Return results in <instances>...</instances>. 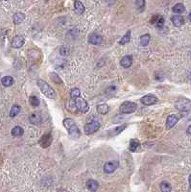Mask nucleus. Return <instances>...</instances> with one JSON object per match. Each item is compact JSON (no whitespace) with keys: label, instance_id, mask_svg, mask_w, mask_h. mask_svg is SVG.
Wrapping results in <instances>:
<instances>
[{"label":"nucleus","instance_id":"21","mask_svg":"<svg viewBox=\"0 0 191 192\" xmlns=\"http://www.w3.org/2000/svg\"><path fill=\"white\" fill-rule=\"evenodd\" d=\"M87 187L90 191H96L98 188V183L94 180H88L87 181Z\"/></svg>","mask_w":191,"mask_h":192},{"label":"nucleus","instance_id":"9","mask_svg":"<svg viewBox=\"0 0 191 192\" xmlns=\"http://www.w3.org/2000/svg\"><path fill=\"white\" fill-rule=\"evenodd\" d=\"M52 143V135L51 133H47L43 135L40 139V145L42 148H48Z\"/></svg>","mask_w":191,"mask_h":192},{"label":"nucleus","instance_id":"10","mask_svg":"<svg viewBox=\"0 0 191 192\" xmlns=\"http://www.w3.org/2000/svg\"><path fill=\"white\" fill-rule=\"evenodd\" d=\"M88 43L93 45H99L103 43V36L99 35L97 33H92L88 37Z\"/></svg>","mask_w":191,"mask_h":192},{"label":"nucleus","instance_id":"1","mask_svg":"<svg viewBox=\"0 0 191 192\" xmlns=\"http://www.w3.org/2000/svg\"><path fill=\"white\" fill-rule=\"evenodd\" d=\"M64 128L67 130L68 135L71 138L76 139L81 136L80 129L78 128V126L75 124V122L71 118H65L64 120Z\"/></svg>","mask_w":191,"mask_h":192},{"label":"nucleus","instance_id":"5","mask_svg":"<svg viewBox=\"0 0 191 192\" xmlns=\"http://www.w3.org/2000/svg\"><path fill=\"white\" fill-rule=\"evenodd\" d=\"M99 129H100V123L97 122V121H91V122L86 124L84 131H85V133L87 135H91V134L97 132Z\"/></svg>","mask_w":191,"mask_h":192},{"label":"nucleus","instance_id":"16","mask_svg":"<svg viewBox=\"0 0 191 192\" xmlns=\"http://www.w3.org/2000/svg\"><path fill=\"white\" fill-rule=\"evenodd\" d=\"M29 121H30L31 124L38 125V124H40V123L41 122V117H40V115L34 112V114H32L29 116Z\"/></svg>","mask_w":191,"mask_h":192},{"label":"nucleus","instance_id":"4","mask_svg":"<svg viewBox=\"0 0 191 192\" xmlns=\"http://www.w3.org/2000/svg\"><path fill=\"white\" fill-rule=\"evenodd\" d=\"M176 108L180 112H189L191 110V101L185 97H180L177 100Z\"/></svg>","mask_w":191,"mask_h":192},{"label":"nucleus","instance_id":"28","mask_svg":"<svg viewBox=\"0 0 191 192\" xmlns=\"http://www.w3.org/2000/svg\"><path fill=\"white\" fill-rule=\"evenodd\" d=\"M29 102H30V104L32 105L33 107H38V106H40V98H38V96H36V95H32V96H30V98H29Z\"/></svg>","mask_w":191,"mask_h":192},{"label":"nucleus","instance_id":"34","mask_svg":"<svg viewBox=\"0 0 191 192\" xmlns=\"http://www.w3.org/2000/svg\"><path fill=\"white\" fill-rule=\"evenodd\" d=\"M155 24L157 25V27L162 28V27H163V24H164V18L162 17H159V18L157 20V22L155 23Z\"/></svg>","mask_w":191,"mask_h":192},{"label":"nucleus","instance_id":"18","mask_svg":"<svg viewBox=\"0 0 191 192\" xmlns=\"http://www.w3.org/2000/svg\"><path fill=\"white\" fill-rule=\"evenodd\" d=\"M24 19H25V15L22 14V13H17V14H15L14 17H13V20H14L15 24H20Z\"/></svg>","mask_w":191,"mask_h":192},{"label":"nucleus","instance_id":"15","mask_svg":"<svg viewBox=\"0 0 191 192\" xmlns=\"http://www.w3.org/2000/svg\"><path fill=\"white\" fill-rule=\"evenodd\" d=\"M74 9L75 12L77 13L78 15H82L85 12V6L82 2H80L79 0H75L74 1Z\"/></svg>","mask_w":191,"mask_h":192},{"label":"nucleus","instance_id":"8","mask_svg":"<svg viewBox=\"0 0 191 192\" xmlns=\"http://www.w3.org/2000/svg\"><path fill=\"white\" fill-rule=\"evenodd\" d=\"M140 101H141V103L143 105H145V106H151V105L156 104L157 102L159 101V99L157 98L154 94H147V95L143 96Z\"/></svg>","mask_w":191,"mask_h":192},{"label":"nucleus","instance_id":"30","mask_svg":"<svg viewBox=\"0 0 191 192\" xmlns=\"http://www.w3.org/2000/svg\"><path fill=\"white\" fill-rule=\"evenodd\" d=\"M160 189L162 192H170L171 191V185L167 181H162L160 183Z\"/></svg>","mask_w":191,"mask_h":192},{"label":"nucleus","instance_id":"14","mask_svg":"<svg viewBox=\"0 0 191 192\" xmlns=\"http://www.w3.org/2000/svg\"><path fill=\"white\" fill-rule=\"evenodd\" d=\"M171 20H172V22H173V24L175 26H177V27H180V26L184 24V17L180 15H174V17H172Z\"/></svg>","mask_w":191,"mask_h":192},{"label":"nucleus","instance_id":"32","mask_svg":"<svg viewBox=\"0 0 191 192\" xmlns=\"http://www.w3.org/2000/svg\"><path fill=\"white\" fill-rule=\"evenodd\" d=\"M135 5L137 8L140 12H142L145 8V0H135Z\"/></svg>","mask_w":191,"mask_h":192},{"label":"nucleus","instance_id":"11","mask_svg":"<svg viewBox=\"0 0 191 192\" xmlns=\"http://www.w3.org/2000/svg\"><path fill=\"white\" fill-rule=\"evenodd\" d=\"M179 119H180V117H179V115H177V114L169 115L166 119V128L171 129L172 127H174V126L178 123Z\"/></svg>","mask_w":191,"mask_h":192},{"label":"nucleus","instance_id":"7","mask_svg":"<svg viewBox=\"0 0 191 192\" xmlns=\"http://www.w3.org/2000/svg\"><path fill=\"white\" fill-rule=\"evenodd\" d=\"M119 166V162L117 160H111V161H108L107 163H105L103 169L106 173L108 174H111V173L114 172Z\"/></svg>","mask_w":191,"mask_h":192},{"label":"nucleus","instance_id":"19","mask_svg":"<svg viewBox=\"0 0 191 192\" xmlns=\"http://www.w3.org/2000/svg\"><path fill=\"white\" fill-rule=\"evenodd\" d=\"M23 134H24V130H23V128L20 127V126H15V128L12 129V136H13L17 138V136H21Z\"/></svg>","mask_w":191,"mask_h":192},{"label":"nucleus","instance_id":"24","mask_svg":"<svg viewBox=\"0 0 191 192\" xmlns=\"http://www.w3.org/2000/svg\"><path fill=\"white\" fill-rule=\"evenodd\" d=\"M151 37L149 34H145V35L140 37V45L141 46H147L149 43H150Z\"/></svg>","mask_w":191,"mask_h":192},{"label":"nucleus","instance_id":"29","mask_svg":"<svg viewBox=\"0 0 191 192\" xmlns=\"http://www.w3.org/2000/svg\"><path fill=\"white\" fill-rule=\"evenodd\" d=\"M80 95H81V90L77 88H72L71 91H70V98L72 100L76 99L77 97H80Z\"/></svg>","mask_w":191,"mask_h":192},{"label":"nucleus","instance_id":"26","mask_svg":"<svg viewBox=\"0 0 191 192\" xmlns=\"http://www.w3.org/2000/svg\"><path fill=\"white\" fill-rule=\"evenodd\" d=\"M20 110H21L20 106H17V105H15V106H13L11 110H10V116H11V117L17 116V115L20 112Z\"/></svg>","mask_w":191,"mask_h":192},{"label":"nucleus","instance_id":"27","mask_svg":"<svg viewBox=\"0 0 191 192\" xmlns=\"http://www.w3.org/2000/svg\"><path fill=\"white\" fill-rule=\"evenodd\" d=\"M131 36H132V32H131V31H128V32L125 34V36L123 37L121 39H120L119 43L121 44V45H124V44L128 43L130 41V39H131Z\"/></svg>","mask_w":191,"mask_h":192},{"label":"nucleus","instance_id":"25","mask_svg":"<svg viewBox=\"0 0 191 192\" xmlns=\"http://www.w3.org/2000/svg\"><path fill=\"white\" fill-rule=\"evenodd\" d=\"M185 11V7L184 6V4L182 3H178L173 7V12L175 14H182Z\"/></svg>","mask_w":191,"mask_h":192},{"label":"nucleus","instance_id":"2","mask_svg":"<svg viewBox=\"0 0 191 192\" xmlns=\"http://www.w3.org/2000/svg\"><path fill=\"white\" fill-rule=\"evenodd\" d=\"M38 86L40 89L41 90V92H42L44 95H45L47 98L49 99H55L57 97V93L56 91L54 90L53 88H51V86H49L48 84H47L45 81L43 80H38Z\"/></svg>","mask_w":191,"mask_h":192},{"label":"nucleus","instance_id":"36","mask_svg":"<svg viewBox=\"0 0 191 192\" xmlns=\"http://www.w3.org/2000/svg\"><path fill=\"white\" fill-rule=\"evenodd\" d=\"M186 132H187V134H188V135H190V136H191V125H189V126H188V128H187Z\"/></svg>","mask_w":191,"mask_h":192},{"label":"nucleus","instance_id":"23","mask_svg":"<svg viewBox=\"0 0 191 192\" xmlns=\"http://www.w3.org/2000/svg\"><path fill=\"white\" fill-rule=\"evenodd\" d=\"M109 106L107 104H100L97 106V112L100 114H107L109 112Z\"/></svg>","mask_w":191,"mask_h":192},{"label":"nucleus","instance_id":"3","mask_svg":"<svg viewBox=\"0 0 191 192\" xmlns=\"http://www.w3.org/2000/svg\"><path fill=\"white\" fill-rule=\"evenodd\" d=\"M137 109V105L135 103V102H131V101H126L124 102L119 108V110L121 114H129L135 112Z\"/></svg>","mask_w":191,"mask_h":192},{"label":"nucleus","instance_id":"31","mask_svg":"<svg viewBox=\"0 0 191 192\" xmlns=\"http://www.w3.org/2000/svg\"><path fill=\"white\" fill-rule=\"evenodd\" d=\"M50 77H51L52 81H53L54 83H56V84H62V79L60 78V76H59L58 74H57V73L52 72L51 74H50Z\"/></svg>","mask_w":191,"mask_h":192},{"label":"nucleus","instance_id":"35","mask_svg":"<svg viewBox=\"0 0 191 192\" xmlns=\"http://www.w3.org/2000/svg\"><path fill=\"white\" fill-rule=\"evenodd\" d=\"M159 17H160V15H153V18H152V19L150 20V23H151V24H154V23H156V22H157V20H158L159 18Z\"/></svg>","mask_w":191,"mask_h":192},{"label":"nucleus","instance_id":"38","mask_svg":"<svg viewBox=\"0 0 191 192\" xmlns=\"http://www.w3.org/2000/svg\"><path fill=\"white\" fill-rule=\"evenodd\" d=\"M189 185H190V187H191V174L189 176Z\"/></svg>","mask_w":191,"mask_h":192},{"label":"nucleus","instance_id":"20","mask_svg":"<svg viewBox=\"0 0 191 192\" xmlns=\"http://www.w3.org/2000/svg\"><path fill=\"white\" fill-rule=\"evenodd\" d=\"M1 83L4 86H11L13 84H14V78L11 77V76H4L3 78L1 79Z\"/></svg>","mask_w":191,"mask_h":192},{"label":"nucleus","instance_id":"37","mask_svg":"<svg viewBox=\"0 0 191 192\" xmlns=\"http://www.w3.org/2000/svg\"><path fill=\"white\" fill-rule=\"evenodd\" d=\"M188 19H189L190 21H191V12L189 13V15H188Z\"/></svg>","mask_w":191,"mask_h":192},{"label":"nucleus","instance_id":"6","mask_svg":"<svg viewBox=\"0 0 191 192\" xmlns=\"http://www.w3.org/2000/svg\"><path fill=\"white\" fill-rule=\"evenodd\" d=\"M74 103H75V106H76V109H78L80 110V112H87L88 109H90V107H88V104L87 103V101H86L85 99L83 98H80V97H77L76 99H74Z\"/></svg>","mask_w":191,"mask_h":192},{"label":"nucleus","instance_id":"33","mask_svg":"<svg viewBox=\"0 0 191 192\" xmlns=\"http://www.w3.org/2000/svg\"><path fill=\"white\" fill-rule=\"evenodd\" d=\"M60 53H61L62 56H67V55L69 54V49L65 46H62L61 47V49H60Z\"/></svg>","mask_w":191,"mask_h":192},{"label":"nucleus","instance_id":"22","mask_svg":"<svg viewBox=\"0 0 191 192\" xmlns=\"http://www.w3.org/2000/svg\"><path fill=\"white\" fill-rule=\"evenodd\" d=\"M139 147V141L137 139H131L130 140V145H129V150L131 152H135L137 150V148Z\"/></svg>","mask_w":191,"mask_h":192},{"label":"nucleus","instance_id":"39","mask_svg":"<svg viewBox=\"0 0 191 192\" xmlns=\"http://www.w3.org/2000/svg\"><path fill=\"white\" fill-rule=\"evenodd\" d=\"M46 1H48V0H46Z\"/></svg>","mask_w":191,"mask_h":192},{"label":"nucleus","instance_id":"12","mask_svg":"<svg viewBox=\"0 0 191 192\" xmlns=\"http://www.w3.org/2000/svg\"><path fill=\"white\" fill-rule=\"evenodd\" d=\"M24 44V38L20 35L15 36L12 41V46L14 48H20Z\"/></svg>","mask_w":191,"mask_h":192},{"label":"nucleus","instance_id":"13","mask_svg":"<svg viewBox=\"0 0 191 192\" xmlns=\"http://www.w3.org/2000/svg\"><path fill=\"white\" fill-rule=\"evenodd\" d=\"M133 64V57L128 55V56H125L122 58L121 62H120V64L122 65L124 68H129Z\"/></svg>","mask_w":191,"mask_h":192},{"label":"nucleus","instance_id":"17","mask_svg":"<svg viewBox=\"0 0 191 192\" xmlns=\"http://www.w3.org/2000/svg\"><path fill=\"white\" fill-rule=\"evenodd\" d=\"M126 128H127V124H123V125H120V126H118V127L114 128L113 130L109 132V136H114L119 135V134L121 133L122 131H124Z\"/></svg>","mask_w":191,"mask_h":192}]
</instances>
